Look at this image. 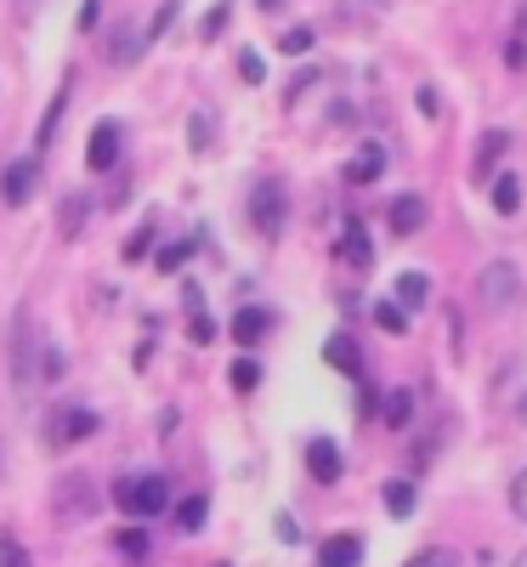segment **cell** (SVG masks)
Here are the masks:
<instances>
[{"label": "cell", "instance_id": "obj_17", "mask_svg": "<svg viewBox=\"0 0 527 567\" xmlns=\"http://www.w3.org/2000/svg\"><path fill=\"white\" fill-rule=\"evenodd\" d=\"M205 516H210V499L194 494V499H182V505H176V528H182V534H199V528H205Z\"/></svg>", "mask_w": 527, "mask_h": 567}, {"label": "cell", "instance_id": "obj_23", "mask_svg": "<svg viewBox=\"0 0 527 567\" xmlns=\"http://www.w3.org/2000/svg\"><path fill=\"white\" fill-rule=\"evenodd\" d=\"M505 63H510V69H521V63H527V12L516 18V34H510V52H505Z\"/></svg>", "mask_w": 527, "mask_h": 567}, {"label": "cell", "instance_id": "obj_39", "mask_svg": "<svg viewBox=\"0 0 527 567\" xmlns=\"http://www.w3.org/2000/svg\"><path fill=\"white\" fill-rule=\"evenodd\" d=\"M272 7H283V0H261V12H272Z\"/></svg>", "mask_w": 527, "mask_h": 567}, {"label": "cell", "instance_id": "obj_14", "mask_svg": "<svg viewBox=\"0 0 527 567\" xmlns=\"http://www.w3.org/2000/svg\"><path fill=\"white\" fill-rule=\"evenodd\" d=\"M505 148H510V131H483V142H476V165H471V171L488 182V171H494V159H499Z\"/></svg>", "mask_w": 527, "mask_h": 567}, {"label": "cell", "instance_id": "obj_21", "mask_svg": "<svg viewBox=\"0 0 527 567\" xmlns=\"http://www.w3.org/2000/svg\"><path fill=\"white\" fill-rule=\"evenodd\" d=\"M374 323L386 329V336H403V329H409V312H403L397 301H380V307H374Z\"/></svg>", "mask_w": 527, "mask_h": 567}, {"label": "cell", "instance_id": "obj_16", "mask_svg": "<svg viewBox=\"0 0 527 567\" xmlns=\"http://www.w3.org/2000/svg\"><path fill=\"white\" fill-rule=\"evenodd\" d=\"M323 358H329L334 369H347V374H363V358H358V341H352V336H334V341L323 347Z\"/></svg>", "mask_w": 527, "mask_h": 567}, {"label": "cell", "instance_id": "obj_27", "mask_svg": "<svg viewBox=\"0 0 527 567\" xmlns=\"http://www.w3.org/2000/svg\"><path fill=\"white\" fill-rule=\"evenodd\" d=\"M0 567H29V550L12 534H0Z\"/></svg>", "mask_w": 527, "mask_h": 567}, {"label": "cell", "instance_id": "obj_30", "mask_svg": "<svg viewBox=\"0 0 527 567\" xmlns=\"http://www.w3.org/2000/svg\"><path fill=\"white\" fill-rule=\"evenodd\" d=\"M238 74H245L250 85H261V80H267V69H261V58H256V52H238Z\"/></svg>", "mask_w": 527, "mask_h": 567}, {"label": "cell", "instance_id": "obj_1", "mask_svg": "<svg viewBox=\"0 0 527 567\" xmlns=\"http://www.w3.org/2000/svg\"><path fill=\"white\" fill-rule=\"evenodd\" d=\"M114 505L131 516V523H148V516H159L170 505V488L159 471H142V477H120L114 483Z\"/></svg>", "mask_w": 527, "mask_h": 567}, {"label": "cell", "instance_id": "obj_25", "mask_svg": "<svg viewBox=\"0 0 527 567\" xmlns=\"http://www.w3.org/2000/svg\"><path fill=\"white\" fill-rule=\"evenodd\" d=\"M409 567H459V561H454V550H443V545H431V550L409 556Z\"/></svg>", "mask_w": 527, "mask_h": 567}, {"label": "cell", "instance_id": "obj_6", "mask_svg": "<svg viewBox=\"0 0 527 567\" xmlns=\"http://www.w3.org/2000/svg\"><path fill=\"white\" fill-rule=\"evenodd\" d=\"M85 165H91V171H114V165H120V125H114V120H103L97 131H91Z\"/></svg>", "mask_w": 527, "mask_h": 567}, {"label": "cell", "instance_id": "obj_18", "mask_svg": "<svg viewBox=\"0 0 527 567\" xmlns=\"http://www.w3.org/2000/svg\"><path fill=\"white\" fill-rule=\"evenodd\" d=\"M494 210H499V216H516V210H521V182H516V176H499V182H494Z\"/></svg>", "mask_w": 527, "mask_h": 567}, {"label": "cell", "instance_id": "obj_8", "mask_svg": "<svg viewBox=\"0 0 527 567\" xmlns=\"http://www.w3.org/2000/svg\"><path fill=\"white\" fill-rule=\"evenodd\" d=\"M363 561V539L358 534H334L318 545V567H358Z\"/></svg>", "mask_w": 527, "mask_h": 567}, {"label": "cell", "instance_id": "obj_9", "mask_svg": "<svg viewBox=\"0 0 527 567\" xmlns=\"http://www.w3.org/2000/svg\"><path fill=\"white\" fill-rule=\"evenodd\" d=\"M380 171H386V148L380 142H363V148L352 154V165H347V182H380Z\"/></svg>", "mask_w": 527, "mask_h": 567}, {"label": "cell", "instance_id": "obj_35", "mask_svg": "<svg viewBox=\"0 0 527 567\" xmlns=\"http://www.w3.org/2000/svg\"><path fill=\"white\" fill-rule=\"evenodd\" d=\"M97 18H103V7H97V0H85V7H80V29H97Z\"/></svg>", "mask_w": 527, "mask_h": 567}, {"label": "cell", "instance_id": "obj_29", "mask_svg": "<svg viewBox=\"0 0 527 567\" xmlns=\"http://www.w3.org/2000/svg\"><path fill=\"white\" fill-rule=\"evenodd\" d=\"M148 245H154V227H136L131 239H125V261H142V256H148Z\"/></svg>", "mask_w": 527, "mask_h": 567}, {"label": "cell", "instance_id": "obj_11", "mask_svg": "<svg viewBox=\"0 0 527 567\" xmlns=\"http://www.w3.org/2000/svg\"><path fill=\"white\" fill-rule=\"evenodd\" d=\"M34 176H40V159H18V165L7 171V182H0V194H7V205H23V199H29Z\"/></svg>", "mask_w": 527, "mask_h": 567}, {"label": "cell", "instance_id": "obj_37", "mask_svg": "<svg viewBox=\"0 0 527 567\" xmlns=\"http://www.w3.org/2000/svg\"><path fill=\"white\" fill-rule=\"evenodd\" d=\"M120 550L125 556H142V550H148V539H142V534H120Z\"/></svg>", "mask_w": 527, "mask_h": 567}, {"label": "cell", "instance_id": "obj_38", "mask_svg": "<svg viewBox=\"0 0 527 567\" xmlns=\"http://www.w3.org/2000/svg\"><path fill=\"white\" fill-rule=\"evenodd\" d=\"M516 414H521V425H527V392H521V398H516Z\"/></svg>", "mask_w": 527, "mask_h": 567}, {"label": "cell", "instance_id": "obj_40", "mask_svg": "<svg viewBox=\"0 0 527 567\" xmlns=\"http://www.w3.org/2000/svg\"><path fill=\"white\" fill-rule=\"evenodd\" d=\"M516 567H527V550H521V556H516Z\"/></svg>", "mask_w": 527, "mask_h": 567}, {"label": "cell", "instance_id": "obj_20", "mask_svg": "<svg viewBox=\"0 0 527 567\" xmlns=\"http://www.w3.org/2000/svg\"><path fill=\"white\" fill-rule=\"evenodd\" d=\"M409 414H414V398H409V386H397V392L386 398V425H392V432H403Z\"/></svg>", "mask_w": 527, "mask_h": 567}, {"label": "cell", "instance_id": "obj_22", "mask_svg": "<svg viewBox=\"0 0 527 567\" xmlns=\"http://www.w3.org/2000/svg\"><path fill=\"white\" fill-rule=\"evenodd\" d=\"M80 221H85V199H80V194H69V199H63V216H58L63 239H74V233H80Z\"/></svg>", "mask_w": 527, "mask_h": 567}, {"label": "cell", "instance_id": "obj_12", "mask_svg": "<svg viewBox=\"0 0 527 567\" xmlns=\"http://www.w3.org/2000/svg\"><path fill=\"white\" fill-rule=\"evenodd\" d=\"M425 227V199L420 194H403V199H392V233H420Z\"/></svg>", "mask_w": 527, "mask_h": 567}, {"label": "cell", "instance_id": "obj_33", "mask_svg": "<svg viewBox=\"0 0 527 567\" xmlns=\"http://www.w3.org/2000/svg\"><path fill=\"white\" fill-rule=\"evenodd\" d=\"M510 511H516L521 523H527V471H521V477L510 483Z\"/></svg>", "mask_w": 527, "mask_h": 567}, {"label": "cell", "instance_id": "obj_41", "mask_svg": "<svg viewBox=\"0 0 527 567\" xmlns=\"http://www.w3.org/2000/svg\"><path fill=\"white\" fill-rule=\"evenodd\" d=\"M221 567H227V561H221Z\"/></svg>", "mask_w": 527, "mask_h": 567}, {"label": "cell", "instance_id": "obj_2", "mask_svg": "<svg viewBox=\"0 0 527 567\" xmlns=\"http://www.w3.org/2000/svg\"><path fill=\"white\" fill-rule=\"evenodd\" d=\"M91 432H97V414L74 409V403L52 409V420H45V443H52V449H74V443H85Z\"/></svg>", "mask_w": 527, "mask_h": 567}, {"label": "cell", "instance_id": "obj_3", "mask_svg": "<svg viewBox=\"0 0 527 567\" xmlns=\"http://www.w3.org/2000/svg\"><path fill=\"white\" fill-rule=\"evenodd\" d=\"M97 488H91V477H80V471H69V477L58 483V516L63 523H91L97 516Z\"/></svg>", "mask_w": 527, "mask_h": 567}, {"label": "cell", "instance_id": "obj_36", "mask_svg": "<svg viewBox=\"0 0 527 567\" xmlns=\"http://www.w3.org/2000/svg\"><path fill=\"white\" fill-rule=\"evenodd\" d=\"M170 18H176V0H165V7H159V18H154V29H148V34H165V29H170Z\"/></svg>", "mask_w": 527, "mask_h": 567}, {"label": "cell", "instance_id": "obj_32", "mask_svg": "<svg viewBox=\"0 0 527 567\" xmlns=\"http://www.w3.org/2000/svg\"><path fill=\"white\" fill-rule=\"evenodd\" d=\"M221 23H227V0H216V7H210V18H205V29H199V34H205V40H216V34H221Z\"/></svg>", "mask_w": 527, "mask_h": 567}, {"label": "cell", "instance_id": "obj_31", "mask_svg": "<svg viewBox=\"0 0 527 567\" xmlns=\"http://www.w3.org/2000/svg\"><path fill=\"white\" fill-rule=\"evenodd\" d=\"M194 148H199V154L210 148V109H199V114H194Z\"/></svg>", "mask_w": 527, "mask_h": 567}, {"label": "cell", "instance_id": "obj_28", "mask_svg": "<svg viewBox=\"0 0 527 567\" xmlns=\"http://www.w3.org/2000/svg\"><path fill=\"white\" fill-rule=\"evenodd\" d=\"M312 45V29H283V40H278V52H290V58H301Z\"/></svg>", "mask_w": 527, "mask_h": 567}, {"label": "cell", "instance_id": "obj_34", "mask_svg": "<svg viewBox=\"0 0 527 567\" xmlns=\"http://www.w3.org/2000/svg\"><path fill=\"white\" fill-rule=\"evenodd\" d=\"M278 539H290V545L301 539V528H296V516H290V511H283V516H278Z\"/></svg>", "mask_w": 527, "mask_h": 567}, {"label": "cell", "instance_id": "obj_5", "mask_svg": "<svg viewBox=\"0 0 527 567\" xmlns=\"http://www.w3.org/2000/svg\"><path fill=\"white\" fill-rule=\"evenodd\" d=\"M283 199H290V194H283V182H261L256 199H250V216H256V227L267 233V239L283 233Z\"/></svg>", "mask_w": 527, "mask_h": 567}, {"label": "cell", "instance_id": "obj_13", "mask_svg": "<svg viewBox=\"0 0 527 567\" xmlns=\"http://www.w3.org/2000/svg\"><path fill=\"white\" fill-rule=\"evenodd\" d=\"M341 261H352V267H369V261H374V245H369V227H363V221H347V233H341Z\"/></svg>", "mask_w": 527, "mask_h": 567}, {"label": "cell", "instance_id": "obj_19", "mask_svg": "<svg viewBox=\"0 0 527 567\" xmlns=\"http://www.w3.org/2000/svg\"><path fill=\"white\" fill-rule=\"evenodd\" d=\"M414 505H420L414 483H403V477H397V483H386V511H392V516H409Z\"/></svg>", "mask_w": 527, "mask_h": 567}, {"label": "cell", "instance_id": "obj_15", "mask_svg": "<svg viewBox=\"0 0 527 567\" xmlns=\"http://www.w3.org/2000/svg\"><path fill=\"white\" fill-rule=\"evenodd\" d=\"M261 336H267V312H261V307H245V312L232 318V341H245V347H256Z\"/></svg>", "mask_w": 527, "mask_h": 567}, {"label": "cell", "instance_id": "obj_26", "mask_svg": "<svg viewBox=\"0 0 527 567\" xmlns=\"http://www.w3.org/2000/svg\"><path fill=\"white\" fill-rule=\"evenodd\" d=\"M187 256H194V245H165V250H159V272H182Z\"/></svg>", "mask_w": 527, "mask_h": 567}, {"label": "cell", "instance_id": "obj_7", "mask_svg": "<svg viewBox=\"0 0 527 567\" xmlns=\"http://www.w3.org/2000/svg\"><path fill=\"white\" fill-rule=\"evenodd\" d=\"M307 471L318 483H341V449H334L329 437H312L307 443Z\"/></svg>", "mask_w": 527, "mask_h": 567}, {"label": "cell", "instance_id": "obj_4", "mask_svg": "<svg viewBox=\"0 0 527 567\" xmlns=\"http://www.w3.org/2000/svg\"><path fill=\"white\" fill-rule=\"evenodd\" d=\"M476 296H483L488 307H510V301L521 296V272H516V261H488L483 278H476Z\"/></svg>", "mask_w": 527, "mask_h": 567}, {"label": "cell", "instance_id": "obj_24", "mask_svg": "<svg viewBox=\"0 0 527 567\" xmlns=\"http://www.w3.org/2000/svg\"><path fill=\"white\" fill-rule=\"evenodd\" d=\"M232 386H238V392H256V386H261V369H256L250 358H238V363H232Z\"/></svg>", "mask_w": 527, "mask_h": 567}, {"label": "cell", "instance_id": "obj_10", "mask_svg": "<svg viewBox=\"0 0 527 567\" xmlns=\"http://www.w3.org/2000/svg\"><path fill=\"white\" fill-rule=\"evenodd\" d=\"M392 301H397L403 312H420V307L431 301V278H425V272H397V284H392Z\"/></svg>", "mask_w": 527, "mask_h": 567}]
</instances>
